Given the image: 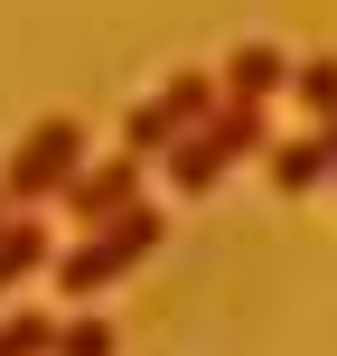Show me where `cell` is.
Listing matches in <instances>:
<instances>
[{
	"instance_id": "obj_10",
	"label": "cell",
	"mask_w": 337,
	"mask_h": 356,
	"mask_svg": "<svg viewBox=\"0 0 337 356\" xmlns=\"http://www.w3.org/2000/svg\"><path fill=\"white\" fill-rule=\"evenodd\" d=\"M281 94H300V104H309V131H319L328 113H337V56H300Z\"/></svg>"
},
{
	"instance_id": "obj_14",
	"label": "cell",
	"mask_w": 337,
	"mask_h": 356,
	"mask_svg": "<svg viewBox=\"0 0 337 356\" xmlns=\"http://www.w3.org/2000/svg\"><path fill=\"white\" fill-rule=\"evenodd\" d=\"M0 225H10V207H0Z\"/></svg>"
},
{
	"instance_id": "obj_11",
	"label": "cell",
	"mask_w": 337,
	"mask_h": 356,
	"mask_svg": "<svg viewBox=\"0 0 337 356\" xmlns=\"http://www.w3.org/2000/svg\"><path fill=\"white\" fill-rule=\"evenodd\" d=\"M47 356H113V319H47Z\"/></svg>"
},
{
	"instance_id": "obj_12",
	"label": "cell",
	"mask_w": 337,
	"mask_h": 356,
	"mask_svg": "<svg viewBox=\"0 0 337 356\" xmlns=\"http://www.w3.org/2000/svg\"><path fill=\"white\" fill-rule=\"evenodd\" d=\"M0 356H47V319L38 309H10L0 319Z\"/></svg>"
},
{
	"instance_id": "obj_3",
	"label": "cell",
	"mask_w": 337,
	"mask_h": 356,
	"mask_svg": "<svg viewBox=\"0 0 337 356\" xmlns=\"http://www.w3.org/2000/svg\"><path fill=\"white\" fill-rule=\"evenodd\" d=\"M206 113H215V75H197V66H188V75H169L160 94H141V104L122 113V160H141V169H150L160 150L188 141Z\"/></svg>"
},
{
	"instance_id": "obj_5",
	"label": "cell",
	"mask_w": 337,
	"mask_h": 356,
	"mask_svg": "<svg viewBox=\"0 0 337 356\" xmlns=\"http://www.w3.org/2000/svg\"><path fill=\"white\" fill-rule=\"evenodd\" d=\"M281 85H290V56L272 47V38H244V47L225 56V75H215V104H253V113H263Z\"/></svg>"
},
{
	"instance_id": "obj_2",
	"label": "cell",
	"mask_w": 337,
	"mask_h": 356,
	"mask_svg": "<svg viewBox=\"0 0 337 356\" xmlns=\"http://www.w3.org/2000/svg\"><path fill=\"white\" fill-rule=\"evenodd\" d=\"M75 169H85V122H75V113H47V122L19 131L10 169H0V207H38V197H56Z\"/></svg>"
},
{
	"instance_id": "obj_7",
	"label": "cell",
	"mask_w": 337,
	"mask_h": 356,
	"mask_svg": "<svg viewBox=\"0 0 337 356\" xmlns=\"http://www.w3.org/2000/svg\"><path fill=\"white\" fill-rule=\"evenodd\" d=\"M263 169H272V188H281V197H309V188H328V178H337V160L319 150V131H300V141H272V150H263Z\"/></svg>"
},
{
	"instance_id": "obj_4",
	"label": "cell",
	"mask_w": 337,
	"mask_h": 356,
	"mask_svg": "<svg viewBox=\"0 0 337 356\" xmlns=\"http://www.w3.org/2000/svg\"><path fill=\"white\" fill-rule=\"evenodd\" d=\"M141 178H150L141 160H122V150H113V160H85L56 197H66V216L94 234V225H113V216H131V207H141Z\"/></svg>"
},
{
	"instance_id": "obj_6",
	"label": "cell",
	"mask_w": 337,
	"mask_h": 356,
	"mask_svg": "<svg viewBox=\"0 0 337 356\" xmlns=\"http://www.w3.org/2000/svg\"><path fill=\"white\" fill-rule=\"evenodd\" d=\"M225 169H234V160L206 141V131H188L178 150H160V178H169L178 197H215V188H225Z\"/></svg>"
},
{
	"instance_id": "obj_1",
	"label": "cell",
	"mask_w": 337,
	"mask_h": 356,
	"mask_svg": "<svg viewBox=\"0 0 337 356\" xmlns=\"http://www.w3.org/2000/svg\"><path fill=\"white\" fill-rule=\"evenodd\" d=\"M160 244H169V216L141 197L131 216H113V225L75 234L66 253H47V272H56V291H66V300H94V291H113L122 272H141V253H160Z\"/></svg>"
},
{
	"instance_id": "obj_9",
	"label": "cell",
	"mask_w": 337,
	"mask_h": 356,
	"mask_svg": "<svg viewBox=\"0 0 337 356\" xmlns=\"http://www.w3.org/2000/svg\"><path fill=\"white\" fill-rule=\"evenodd\" d=\"M47 253H56V244H47V225H38V216H10V225H0V291L28 282Z\"/></svg>"
},
{
	"instance_id": "obj_13",
	"label": "cell",
	"mask_w": 337,
	"mask_h": 356,
	"mask_svg": "<svg viewBox=\"0 0 337 356\" xmlns=\"http://www.w3.org/2000/svg\"><path fill=\"white\" fill-rule=\"evenodd\" d=\"M319 150H328V160H337V113H328V122H319Z\"/></svg>"
},
{
	"instance_id": "obj_8",
	"label": "cell",
	"mask_w": 337,
	"mask_h": 356,
	"mask_svg": "<svg viewBox=\"0 0 337 356\" xmlns=\"http://www.w3.org/2000/svg\"><path fill=\"white\" fill-rule=\"evenodd\" d=\"M197 131H206V141L225 150V160H263V150H272V122H263L253 104H215V113H206Z\"/></svg>"
}]
</instances>
